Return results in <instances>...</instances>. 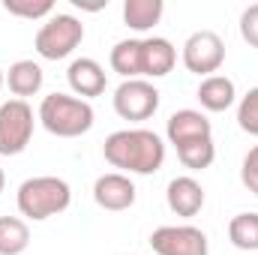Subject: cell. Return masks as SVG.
I'll return each instance as SVG.
<instances>
[{"label": "cell", "instance_id": "cell-1", "mask_svg": "<svg viewBox=\"0 0 258 255\" xmlns=\"http://www.w3.org/2000/svg\"><path fill=\"white\" fill-rule=\"evenodd\" d=\"M102 156L120 174H156L165 162V141L153 129H117L105 138Z\"/></svg>", "mask_w": 258, "mask_h": 255}, {"label": "cell", "instance_id": "cell-2", "mask_svg": "<svg viewBox=\"0 0 258 255\" xmlns=\"http://www.w3.org/2000/svg\"><path fill=\"white\" fill-rule=\"evenodd\" d=\"M15 204H18V213L33 219V222H45L57 213H63L66 207L72 204V189L63 177H54V174H39V177H27L18 195H15Z\"/></svg>", "mask_w": 258, "mask_h": 255}, {"label": "cell", "instance_id": "cell-3", "mask_svg": "<svg viewBox=\"0 0 258 255\" xmlns=\"http://www.w3.org/2000/svg\"><path fill=\"white\" fill-rule=\"evenodd\" d=\"M39 123L48 129L51 135L57 138H78V135H87L93 129V105L87 99H78L72 93H48L42 102H39V111H36Z\"/></svg>", "mask_w": 258, "mask_h": 255}, {"label": "cell", "instance_id": "cell-4", "mask_svg": "<svg viewBox=\"0 0 258 255\" xmlns=\"http://www.w3.org/2000/svg\"><path fill=\"white\" fill-rule=\"evenodd\" d=\"M81 39H84V24L69 12H54L36 30L33 48L42 60H63L81 45Z\"/></svg>", "mask_w": 258, "mask_h": 255}, {"label": "cell", "instance_id": "cell-5", "mask_svg": "<svg viewBox=\"0 0 258 255\" xmlns=\"http://www.w3.org/2000/svg\"><path fill=\"white\" fill-rule=\"evenodd\" d=\"M33 138V108L24 99H6L0 105V156H18Z\"/></svg>", "mask_w": 258, "mask_h": 255}, {"label": "cell", "instance_id": "cell-6", "mask_svg": "<svg viewBox=\"0 0 258 255\" xmlns=\"http://www.w3.org/2000/svg\"><path fill=\"white\" fill-rule=\"evenodd\" d=\"M180 60L183 66L198 75V78H210L219 72V66L225 63V42L219 33L213 30H195L192 36L183 42V51H180Z\"/></svg>", "mask_w": 258, "mask_h": 255}, {"label": "cell", "instance_id": "cell-7", "mask_svg": "<svg viewBox=\"0 0 258 255\" xmlns=\"http://www.w3.org/2000/svg\"><path fill=\"white\" fill-rule=\"evenodd\" d=\"M156 108H159V90L147 78L120 81V87L114 90V111L129 123H141V120L153 117Z\"/></svg>", "mask_w": 258, "mask_h": 255}, {"label": "cell", "instance_id": "cell-8", "mask_svg": "<svg viewBox=\"0 0 258 255\" xmlns=\"http://www.w3.org/2000/svg\"><path fill=\"white\" fill-rule=\"evenodd\" d=\"M156 255H210V240L195 225H159L150 234Z\"/></svg>", "mask_w": 258, "mask_h": 255}, {"label": "cell", "instance_id": "cell-9", "mask_svg": "<svg viewBox=\"0 0 258 255\" xmlns=\"http://www.w3.org/2000/svg\"><path fill=\"white\" fill-rule=\"evenodd\" d=\"M138 198V189L132 183L129 174L120 171H108V174H99L96 183H93V201L102 207V210H111V213H120L129 210Z\"/></svg>", "mask_w": 258, "mask_h": 255}, {"label": "cell", "instance_id": "cell-10", "mask_svg": "<svg viewBox=\"0 0 258 255\" xmlns=\"http://www.w3.org/2000/svg\"><path fill=\"white\" fill-rule=\"evenodd\" d=\"M165 135H168V144L183 147V144H192V141H204V138H213V123L207 120L204 111H195V108H180L168 117L165 123Z\"/></svg>", "mask_w": 258, "mask_h": 255}, {"label": "cell", "instance_id": "cell-11", "mask_svg": "<svg viewBox=\"0 0 258 255\" xmlns=\"http://www.w3.org/2000/svg\"><path fill=\"white\" fill-rule=\"evenodd\" d=\"M66 81H69V87H72V96H78V99H93V96H102L105 93V84H108V78H105V69L96 63L93 57H78V60H72L69 69H66Z\"/></svg>", "mask_w": 258, "mask_h": 255}, {"label": "cell", "instance_id": "cell-12", "mask_svg": "<svg viewBox=\"0 0 258 255\" xmlns=\"http://www.w3.org/2000/svg\"><path fill=\"white\" fill-rule=\"evenodd\" d=\"M165 201H168V210L174 216L192 219V216L201 213V207H204V186L195 177H189V174H180V177H174L168 183Z\"/></svg>", "mask_w": 258, "mask_h": 255}, {"label": "cell", "instance_id": "cell-13", "mask_svg": "<svg viewBox=\"0 0 258 255\" xmlns=\"http://www.w3.org/2000/svg\"><path fill=\"white\" fill-rule=\"evenodd\" d=\"M177 63V48L165 36H147L141 39V78H162Z\"/></svg>", "mask_w": 258, "mask_h": 255}, {"label": "cell", "instance_id": "cell-14", "mask_svg": "<svg viewBox=\"0 0 258 255\" xmlns=\"http://www.w3.org/2000/svg\"><path fill=\"white\" fill-rule=\"evenodd\" d=\"M195 96H198V102H201L204 111H216L219 114V111H228L234 105L237 87H234V81L228 75H210V78H201Z\"/></svg>", "mask_w": 258, "mask_h": 255}, {"label": "cell", "instance_id": "cell-15", "mask_svg": "<svg viewBox=\"0 0 258 255\" xmlns=\"http://www.w3.org/2000/svg\"><path fill=\"white\" fill-rule=\"evenodd\" d=\"M42 81H45L42 66L33 63V60H15V63L9 66V72H6L9 93L15 99H24V102H27V96H36L42 90Z\"/></svg>", "mask_w": 258, "mask_h": 255}, {"label": "cell", "instance_id": "cell-16", "mask_svg": "<svg viewBox=\"0 0 258 255\" xmlns=\"http://www.w3.org/2000/svg\"><path fill=\"white\" fill-rule=\"evenodd\" d=\"M165 3L162 0H126L123 3V24L135 33H147L162 21Z\"/></svg>", "mask_w": 258, "mask_h": 255}, {"label": "cell", "instance_id": "cell-17", "mask_svg": "<svg viewBox=\"0 0 258 255\" xmlns=\"http://www.w3.org/2000/svg\"><path fill=\"white\" fill-rule=\"evenodd\" d=\"M108 63L117 75H123V81L141 78V39H120L111 48Z\"/></svg>", "mask_w": 258, "mask_h": 255}, {"label": "cell", "instance_id": "cell-18", "mask_svg": "<svg viewBox=\"0 0 258 255\" xmlns=\"http://www.w3.org/2000/svg\"><path fill=\"white\" fill-rule=\"evenodd\" d=\"M30 246V228L21 216H0V255H21Z\"/></svg>", "mask_w": 258, "mask_h": 255}, {"label": "cell", "instance_id": "cell-19", "mask_svg": "<svg viewBox=\"0 0 258 255\" xmlns=\"http://www.w3.org/2000/svg\"><path fill=\"white\" fill-rule=\"evenodd\" d=\"M228 240L243 249V252H258V213H237L228 222Z\"/></svg>", "mask_w": 258, "mask_h": 255}, {"label": "cell", "instance_id": "cell-20", "mask_svg": "<svg viewBox=\"0 0 258 255\" xmlns=\"http://www.w3.org/2000/svg\"><path fill=\"white\" fill-rule=\"evenodd\" d=\"M177 159H180L183 168H189V171H204V168H210L213 159H216V144H213V138L183 144V147H177Z\"/></svg>", "mask_w": 258, "mask_h": 255}, {"label": "cell", "instance_id": "cell-21", "mask_svg": "<svg viewBox=\"0 0 258 255\" xmlns=\"http://www.w3.org/2000/svg\"><path fill=\"white\" fill-rule=\"evenodd\" d=\"M3 9L15 18H51L54 15V3L51 0H3Z\"/></svg>", "mask_w": 258, "mask_h": 255}, {"label": "cell", "instance_id": "cell-22", "mask_svg": "<svg viewBox=\"0 0 258 255\" xmlns=\"http://www.w3.org/2000/svg\"><path fill=\"white\" fill-rule=\"evenodd\" d=\"M237 126L243 129L246 135L258 138V87H249L246 96H240L237 105Z\"/></svg>", "mask_w": 258, "mask_h": 255}, {"label": "cell", "instance_id": "cell-23", "mask_svg": "<svg viewBox=\"0 0 258 255\" xmlns=\"http://www.w3.org/2000/svg\"><path fill=\"white\" fill-rule=\"evenodd\" d=\"M240 180H243V186L252 192V195H258V144H255V147H249V153L243 156Z\"/></svg>", "mask_w": 258, "mask_h": 255}, {"label": "cell", "instance_id": "cell-24", "mask_svg": "<svg viewBox=\"0 0 258 255\" xmlns=\"http://www.w3.org/2000/svg\"><path fill=\"white\" fill-rule=\"evenodd\" d=\"M240 36H243V42L258 48V3L246 6L240 12Z\"/></svg>", "mask_w": 258, "mask_h": 255}, {"label": "cell", "instance_id": "cell-25", "mask_svg": "<svg viewBox=\"0 0 258 255\" xmlns=\"http://www.w3.org/2000/svg\"><path fill=\"white\" fill-rule=\"evenodd\" d=\"M3 186H6V174H3V168H0V192H3Z\"/></svg>", "mask_w": 258, "mask_h": 255}, {"label": "cell", "instance_id": "cell-26", "mask_svg": "<svg viewBox=\"0 0 258 255\" xmlns=\"http://www.w3.org/2000/svg\"><path fill=\"white\" fill-rule=\"evenodd\" d=\"M3 84H6V72L0 69V87H3Z\"/></svg>", "mask_w": 258, "mask_h": 255}]
</instances>
